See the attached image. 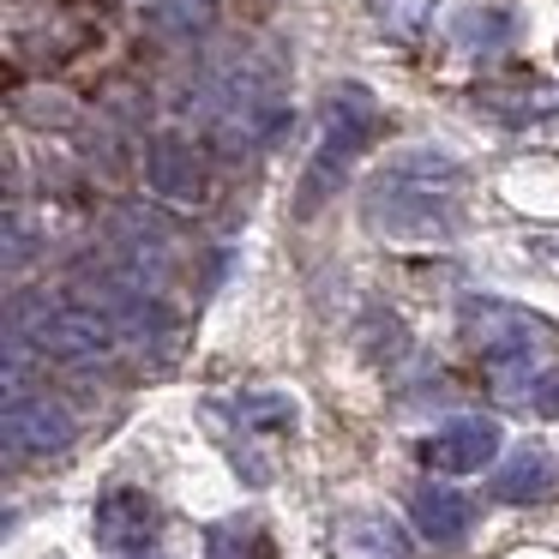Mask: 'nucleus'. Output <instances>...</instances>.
<instances>
[{"label":"nucleus","mask_w":559,"mask_h":559,"mask_svg":"<svg viewBox=\"0 0 559 559\" xmlns=\"http://www.w3.org/2000/svg\"><path fill=\"white\" fill-rule=\"evenodd\" d=\"M469 175L439 145L397 151L385 169L367 181V223L391 241H451L463 223Z\"/></svg>","instance_id":"1"},{"label":"nucleus","mask_w":559,"mask_h":559,"mask_svg":"<svg viewBox=\"0 0 559 559\" xmlns=\"http://www.w3.org/2000/svg\"><path fill=\"white\" fill-rule=\"evenodd\" d=\"M379 127V103L373 91L361 85H331L325 91V115H319V151L313 163H307V181H301V211L325 205L331 193H337L343 181L355 175V163H361L367 139H373Z\"/></svg>","instance_id":"2"},{"label":"nucleus","mask_w":559,"mask_h":559,"mask_svg":"<svg viewBox=\"0 0 559 559\" xmlns=\"http://www.w3.org/2000/svg\"><path fill=\"white\" fill-rule=\"evenodd\" d=\"M211 427L223 433L235 457V475L241 481H271V433H289L295 427V403L289 397H271V391H241V397H223V403H205Z\"/></svg>","instance_id":"3"},{"label":"nucleus","mask_w":559,"mask_h":559,"mask_svg":"<svg viewBox=\"0 0 559 559\" xmlns=\"http://www.w3.org/2000/svg\"><path fill=\"white\" fill-rule=\"evenodd\" d=\"M31 343L55 361H103V355H115L121 331L97 307H49V313L31 319Z\"/></svg>","instance_id":"4"},{"label":"nucleus","mask_w":559,"mask_h":559,"mask_svg":"<svg viewBox=\"0 0 559 559\" xmlns=\"http://www.w3.org/2000/svg\"><path fill=\"white\" fill-rule=\"evenodd\" d=\"M457 331L469 349L481 355H506V349H542V319L523 313V307L511 301H493V295H469V301L457 307Z\"/></svg>","instance_id":"5"},{"label":"nucleus","mask_w":559,"mask_h":559,"mask_svg":"<svg viewBox=\"0 0 559 559\" xmlns=\"http://www.w3.org/2000/svg\"><path fill=\"white\" fill-rule=\"evenodd\" d=\"M145 187L163 199V205H181V211L205 205V193H211L205 157H199L181 133H157L145 145Z\"/></svg>","instance_id":"6"},{"label":"nucleus","mask_w":559,"mask_h":559,"mask_svg":"<svg viewBox=\"0 0 559 559\" xmlns=\"http://www.w3.org/2000/svg\"><path fill=\"white\" fill-rule=\"evenodd\" d=\"M493 457H499V427L481 421V415H457V421H445L433 439L415 445V463H421V469H439V475H475Z\"/></svg>","instance_id":"7"},{"label":"nucleus","mask_w":559,"mask_h":559,"mask_svg":"<svg viewBox=\"0 0 559 559\" xmlns=\"http://www.w3.org/2000/svg\"><path fill=\"white\" fill-rule=\"evenodd\" d=\"M79 439V421L67 403L55 397H25V391H13L7 397V445L19 451V457H55V451H67Z\"/></svg>","instance_id":"8"},{"label":"nucleus","mask_w":559,"mask_h":559,"mask_svg":"<svg viewBox=\"0 0 559 559\" xmlns=\"http://www.w3.org/2000/svg\"><path fill=\"white\" fill-rule=\"evenodd\" d=\"M163 530V511L151 493H139V487H109L97 506V542L109 547V554H151V542H157Z\"/></svg>","instance_id":"9"},{"label":"nucleus","mask_w":559,"mask_h":559,"mask_svg":"<svg viewBox=\"0 0 559 559\" xmlns=\"http://www.w3.org/2000/svg\"><path fill=\"white\" fill-rule=\"evenodd\" d=\"M409 523H415L421 542L457 547L463 535L475 530V499L457 493V487H415V493H409Z\"/></svg>","instance_id":"10"},{"label":"nucleus","mask_w":559,"mask_h":559,"mask_svg":"<svg viewBox=\"0 0 559 559\" xmlns=\"http://www.w3.org/2000/svg\"><path fill=\"white\" fill-rule=\"evenodd\" d=\"M559 481V463L547 445H511V457L493 469V499H506V506H535V499H547Z\"/></svg>","instance_id":"11"},{"label":"nucleus","mask_w":559,"mask_h":559,"mask_svg":"<svg viewBox=\"0 0 559 559\" xmlns=\"http://www.w3.org/2000/svg\"><path fill=\"white\" fill-rule=\"evenodd\" d=\"M451 43L469 55H506L518 43V13H506V7H457L451 13Z\"/></svg>","instance_id":"12"},{"label":"nucleus","mask_w":559,"mask_h":559,"mask_svg":"<svg viewBox=\"0 0 559 559\" xmlns=\"http://www.w3.org/2000/svg\"><path fill=\"white\" fill-rule=\"evenodd\" d=\"M205 559H277V542H271V530L259 518L235 511V518L205 530Z\"/></svg>","instance_id":"13"},{"label":"nucleus","mask_w":559,"mask_h":559,"mask_svg":"<svg viewBox=\"0 0 559 559\" xmlns=\"http://www.w3.org/2000/svg\"><path fill=\"white\" fill-rule=\"evenodd\" d=\"M535 355L542 349H506V355H487V385H493L499 403H535Z\"/></svg>","instance_id":"14"},{"label":"nucleus","mask_w":559,"mask_h":559,"mask_svg":"<svg viewBox=\"0 0 559 559\" xmlns=\"http://www.w3.org/2000/svg\"><path fill=\"white\" fill-rule=\"evenodd\" d=\"M343 547H349V554H367V547H373L379 559H409V542H403L385 518H373V511H355V518L343 523Z\"/></svg>","instance_id":"15"},{"label":"nucleus","mask_w":559,"mask_h":559,"mask_svg":"<svg viewBox=\"0 0 559 559\" xmlns=\"http://www.w3.org/2000/svg\"><path fill=\"white\" fill-rule=\"evenodd\" d=\"M481 103L499 121H535V115H559V91H481Z\"/></svg>","instance_id":"16"},{"label":"nucleus","mask_w":559,"mask_h":559,"mask_svg":"<svg viewBox=\"0 0 559 559\" xmlns=\"http://www.w3.org/2000/svg\"><path fill=\"white\" fill-rule=\"evenodd\" d=\"M217 0H157V25L175 31V37H193V31L211 25Z\"/></svg>","instance_id":"17"},{"label":"nucleus","mask_w":559,"mask_h":559,"mask_svg":"<svg viewBox=\"0 0 559 559\" xmlns=\"http://www.w3.org/2000/svg\"><path fill=\"white\" fill-rule=\"evenodd\" d=\"M535 409H542L547 421H559V367L542 373V385H535Z\"/></svg>","instance_id":"18"},{"label":"nucleus","mask_w":559,"mask_h":559,"mask_svg":"<svg viewBox=\"0 0 559 559\" xmlns=\"http://www.w3.org/2000/svg\"><path fill=\"white\" fill-rule=\"evenodd\" d=\"M127 559H151V554H127Z\"/></svg>","instance_id":"19"}]
</instances>
